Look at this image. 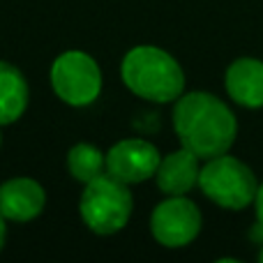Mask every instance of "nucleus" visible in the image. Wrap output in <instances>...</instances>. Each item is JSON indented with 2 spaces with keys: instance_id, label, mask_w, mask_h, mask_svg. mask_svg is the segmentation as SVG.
<instances>
[{
  "instance_id": "nucleus-1",
  "label": "nucleus",
  "mask_w": 263,
  "mask_h": 263,
  "mask_svg": "<svg viewBox=\"0 0 263 263\" xmlns=\"http://www.w3.org/2000/svg\"><path fill=\"white\" fill-rule=\"evenodd\" d=\"M173 127L182 148L192 150L199 159L229 153L238 134L236 116L210 92H187L178 97Z\"/></svg>"
},
{
  "instance_id": "nucleus-2",
  "label": "nucleus",
  "mask_w": 263,
  "mask_h": 263,
  "mask_svg": "<svg viewBox=\"0 0 263 263\" xmlns=\"http://www.w3.org/2000/svg\"><path fill=\"white\" fill-rule=\"evenodd\" d=\"M123 83L150 102H173L185 90V74L171 53L157 46H134L120 65Z\"/></svg>"
},
{
  "instance_id": "nucleus-3",
  "label": "nucleus",
  "mask_w": 263,
  "mask_h": 263,
  "mask_svg": "<svg viewBox=\"0 0 263 263\" xmlns=\"http://www.w3.org/2000/svg\"><path fill=\"white\" fill-rule=\"evenodd\" d=\"M79 208L90 231L100 236H111L127 227L134 199L127 190V182L114 178L111 173H102L100 178L86 182Z\"/></svg>"
},
{
  "instance_id": "nucleus-4",
  "label": "nucleus",
  "mask_w": 263,
  "mask_h": 263,
  "mask_svg": "<svg viewBox=\"0 0 263 263\" xmlns=\"http://www.w3.org/2000/svg\"><path fill=\"white\" fill-rule=\"evenodd\" d=\"M199 187L210 201L229 210H242L250 205L259 190L250 166L227 153L205 162L199 173Z\"/></svg>"
},
{
  "instance_id": "nucleus-5",
  "label": "nucleus",
  "mask_w": 263,
  "mask_h": 263,
  "mask_svg": "<svg viewBox=\"0 0 263 263\" xmlns=\"http://www.w3.org/2000/svg\"><path fill=\"white\" fill-rule=\"evenodd\" d=\"M53 92L69 106H88L102 92V72L95 58L83 51H65L51 67Z\"/></svg>"
},
{
  "instance_id": "nucleus-6",
  "label": "nucleus",
  "mask_w": 263,
  "mask_h": 263,
  "mask_svg": "<svg viewBox=\"0 0 263 263\" xmlns=\"http://www.w3.org/2000/svg\"><path fill=\"white\" fill-rule=\"evenodd\" d=\"M150 231L164 247H185L199 236L201 213L185 196H171L153 210Z\"/></svg>"
},
{
  "instance_id": "nucleus-7",
  "label": "nucleus",
  "mask_w": 263,
  "mask_h": 263,
  "mask_svg": "<svg viewBox=\"0 0 263 263\" xmlns=\"http://www.w3.org/2000/svg\"><path fill=\"white\" fill-rule=\"evenodd\" d=\"M159 150L153 143L143 139H125L106 153V173L127 185H134L153 178L159 168Z\"/></svg>"
},
{
  "instance_id": "nucleus-8",
  "label": "nucleus",
  "mask_w": 263,
  "mask_h": 263,
  "mask_svg": "<svg viewBox=\"0 0 263 263\" xmlns=\"http://www.w3.org/2000/svg\"><path fill=\"white\" fill-rule=\"evenodd\" d=\"M44 187L32 178H12L0 185V215L9 222H30L44 210Z\"/></svg>"
},
{
  "instance_id": "nucleus-9",
  "label": "nucleus",
  "mask_w": 263,
  "mask_h": 263,
  "mask_svg": "<svg viewBox=\"0 0 263 263\" xmlns=\"http://www.w3.org/2000/svg\"><path fill=\"white\" fill-rule=\"evenodd\" d=\"M199 157L192 150L180 148L159 162L155 178H157V187L164 194L185 196L187 192L194 190V185H199Z\"/></svg>"
},
{
  "instance_id": "nucleus-10",
  "label": "nucleus",
  "mask_w": 263,
  "mask_h": 263,
  "mask_svg": "<svg viewBox=\"0 0 263 263\" xmlns=\"http://www.w3.org/2000/svg\"><path fill=\"white\" fill-rule=\"evenodd\" d=\"M227 92L233 102L259 109L263 106V63L256 58H240L227 69Z\"/></svg>"
},
{
  "instance_id": "nucleus-11",
  "label": "nucleus",
  "mask_w": 263,
  "mask_h": 263,
  "mask_svg": "<svg viewBox=\"0 0 263 263\" xmlns=\"http://www.w3.org/2000/svg\"><path fill=\"white\" fill-rule=\"evenodd\" d=\"M28 83L21 69L0 60V127L16 123L28 109Z\"/></svg>"
},
{
  "instance_id": "nucleus-12",
  "label": "nucleus",
  "mask_w": 263,
  "mask_h": 263,
  "mask_svg": "<svg viewBox=\"0 0 263 263\" xmlns=\"http://www.w3.org/2000/svg\"><path fill=\"white\" fill-rule=\"evenodd\" d=\"M67 171L79 182H90L106 173V155L97 145L77 143L67 153Z\"/></svg>"
},
{
  "instance_id": "nucleus-13",
  "label": "nucleus",
  "mask_w": 263,
  "mask_h": 263,
  "mask_svg": "<svg viewBox=\"0 0 263 263\" xmlns=\"http://www.w3.org/2000/svg\"><path fill=\"white\" fill-rule=\"evenodd\" d=\"M254 201H256V231H254V236L263 240V185H259V190H256Z\"/></svg>"
},
{
  "instance_id": "nucleus-14",
  "label": "nucleus",
  "mask_w": 263,
  "mask_h": 263,
  "mask_svg": "<svg viewBox=\"0 0 263 263\" xmlns=\"http://www.w3.org/2000/svg\"><path fill=\"white\" fill-rule=\"evenodd\" d=\"M5 236H7V227H5V217L0 215V252H3V245H5Z\"/></svg>"
},
{
  "instance_id": "nucleus-15",
  "label": "nucleus",
  "mask_w": 263,
  "mask_h": 263,
  "mask_svg": "<svg viewBox=\"0 0 263 263\" xmlns=\"http://www.w3.org/2000/svg\"><path fill=\"white\" fill-rule=\"evenodd\" d=\"M259 261L263 263V247H261V252H259Z\"/></svg>"
},
{
  "instance_id": "nucleus-16",
  "label": "nucleus",
  "mask_w": 263,
  "mask_h": 263,
  "mask_svg": "<svg viewBox=\"0 0 263 263\" xmlns=\"http://www.w3.org/2000/svg\"><path fill=\"white\" fill-rule=\"evenodd\" d=\"M0 145H3V136H0Z\"/></svg>"
}]
</instances>
